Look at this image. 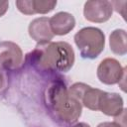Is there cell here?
I'll return each instance as SVG.
<instances>
[{"instance_id":"obj_1","label":"cell","mask_w":127,"mask_h":127,"mask_svg":"<svg viewBox=\"0 0 127 127\" xmlns=\"http://www.w3.org/2000/svg\"><path fill=\"white\" fill-rule=\"evenodd\" d=\"M27 59L41 71L67 72L74 64V52L66 42H48L37 44Z\"/></svg>"},{"instance_id":"obj_2","label":"cell","mask_w":127,"mask_h":127,"mask_svg":"<svg viewBox=\"0 0 127 127\" xmlns=\"http://www.w3.org/2000/svg\"><path fill=\"white\" fill-rule=\"evenodd\" d=\"M45 104L51 115L59 122L73 124L81 115V103L69 95L62 80L53 81L45 93Z\"/></svg>"},{"instance_id":"obj_3","label":"cell","mask_w":127,"mask_h":127,"mask_svg":"<svg viewBox=\"0 0 127 127\" xmlns=\"http://www.w3.org/2000/svg\"><path fill=\"white\" fill-rule=\"evenodd\" d=\"M74 43L82 58L93 60L104 50L105 36L98 28L85 27L74 35Z\"/></svg>"},{"instance_id":"obj_4","label":"cell","mask_w":127,"mask_h":127,"mask_svg":"<svg viewBox=\"0 0 127 127\" xmlns=\"http://www.w3.org/2000/svg\"><path fill=\"white\" fill-rule=\"evenodd\" d=\"M24 63L21 48L10 41L0 43V67L5 70H17Z\"/></svg>"},{"instance_id":"obj_5","label":"cell","mask_w":127,"mask_h":127,"mask_svg":"<svg viewBox=\"0 0 127 127\" xmlns=\"http://www.w3.org/2000/svg\"><path fill=\"white\" fill-rule=\"evenodd\" d=\"M125 75V67L112 58H106L100 62L97 67V77L104 84L119 83Z\"/></svg>"},{"instance_id":"obj_6","label":"cell","mask_w":127,"mask_h":127,"mask_svg":"<svg viewBox=\"0 0 127 127\" xmlns=\"http://www.w3.org/2000/svg\"><path fill=\"white\" fill-rule=\"evenodd\" d=\"M113 7L110 1H86L83 7V15L87 21L103 23L112 16Z\"/></svg>"},{"instance_id":"obj_7","label":"cell","mask_w":127,"mask_h":127,"mask_svg":"<svg viewBox=\"0 0 127 127\" xmlns=\"http://www.w3.org/2000/svg\"><path fill=\"white\" fill-rule=\"evenodd\" d=\"M28 32L29 36L38 44L51 42L55 36L51 30L49 18L47 17H40L33 20L29 25Z\"/></svg>"},{"instance_id":"obj_8","label":"cell","mask_w":127,"mask_h":127,"mask_svg":"<svg viewBox=\"0 0 127 127\" xmlns=\"http://www.w3.org/2000/svg\"><path fill=\"white\" fill-rule=\"evenodd\" d=\"M50 27L54 35L63 36L68 34L75 26L74 17L67 12H59L49 19Z\"/></svg>"},{"instance_id":"obj_9","label":"cell","mask_w":127,"mask_h":127,"mask_svg":"<svg viewBox=\"0 0 127 127\" xmlns=\"http://www.w3.org/2000/svg\"><path fill=\"white\" fill-rule=\"evenodd\" d=\"M123 99L117 93H110V92H103L101 95L98 110L108 116H118L123 111Z\"/></svg>"},{"instance_id":"obj_10","label":"cell","mask_w":127,"mask_h":127,"mask_svg":"<svg viewBox=\"0 0 127 127\" xmlns=\"http://www.w3.org/2000/svg\"><path fill=\"white\" fill-rule=\"evenodd\" d=\"M110 50L113 54L124 56L127 53V34L125 30L116 29L109 36Z\"/></svg>"},{"instance_id":"obj_11","label":"cell","mask_w":127,"mask_h":127,"mask_svg":"<svg viewBox=\"0 0 127 127\" xmlns=\"http://www.w3.org/2000/svg\"><path fill=\"white\" fill-rule=\"evenodd\" d=\"M103 92L104 91L98 88H92L91 86H88L82 95L81 105H84L90 110H98L99 101Z\"/></svg>"},{"instance_id":"obj_12","label":"cell","mask_w":127,"mask_h":127,"mask_svg":"<svg viewBox=\"0 0 127 127\" xmlns=\"http://www.w3.org/2000/svg\"><path fill=\"white\" fill-rule=\"evenodd\" d=\"M57 5V1H44V0H33L34 14H46L51 12Z\"/></svg>"},{"instance_id":"obj_13","label":"cell","mask_w":127,"mask_h":127,"mask_svg":"<svg viewBox=\"0 0 127 127\" xmlns=\"http://www.w3.org/2000/svg\"><path fill=\"white\" fill-rule=\"evenodd\" d=\"M89 85L85 84V83H82V82H75L73 83L68 89V93L70 96H72L73 98H75L76 100H78L80 103H81V98H82V95L84 93V91L87 89Z\"/></svg>"},{"instance_id":"obj_14","label":"cell","mask_w":127,"mask_h":127,"mask_svg":"<svg viewBox=\"0 0 127 127\" xmlns=\"http://www.w3.org/2000/svg\"><path fill=\"white\" fill-rule=\"evenodd\" d=\"M16 6L18 10L25 15H33V0H24V1H16Z\"/></svg>"},{"instance_id":"obj_15","label":"cell","mask_w":127,"mask_h":127,"mask_svg":"<svg viewBox=\"0 0 127 127\" xmlns=\"http://www.w3.org/2000/svg\"><path fill=\"white\" fill-rule=\"evenodd\" d=\"M7 83H8V80H7L6 73H5L4 69H2L0 67V93H2L6 89Z\"/></svg>"},{"instance_id":"obj_16","label":"cell","mask_w":127,"mask_h":127,"mask_svg":"<svg viewBox=\"0 0 127 127\" xmlns=\"http://www.w3.org/2000/svg\"><path fill=\"white\" fill-rule=\"evenodd\" d=\"M9 3L7 1H0V17H2L8 10Z\"/></svg>"},{"instance_id":"obj_17","label":"cell","mask_w":127,"mask_h":127,"mask_svg":"<svg viewBox=\"0 0 127 127\" xmlns=\"http://www.w3.org/2000/svg\"><path fill=\"white\" fill-rule=\"evenodd\" d=\"M97 127H122V126L114 121V122H102L98 124Z\"/></svg>"},{"instance_id":"obj_18","label":"cell","mask_w":127,"mask_h":127,"mask_svg":"<svg viewBox=\"0 0 127 127\" xmlns=\"http://www.w3.org/2000/svg\"><path fill=\"white\" fill-rule=\"evenodd\" d=\"M70 127H90L87 123H84V122H79V123H76L74 125H71Z\"/></svg>"}]
</instances>
